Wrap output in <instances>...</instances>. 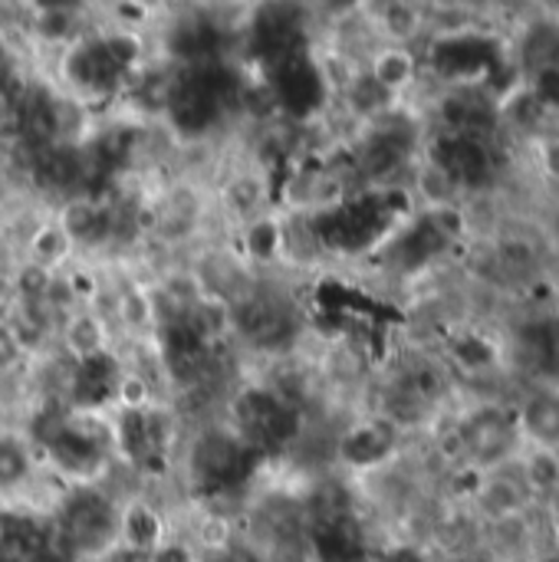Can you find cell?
Returning a JSON list of instances; mask_svg holds the SVG:
<instances>
[{
	"instance_id": "cell-5",
	"label": "cell",
	"mask_w": 559,
	"mask_h": 562,
	"mask_svg": "<svg viewBox=\"0 0 559 562\" xmlns=\"http://www.w3.org/2000/svg\"><path fill=\"white\" fill-rule=\"evenodd\" d=\"M517 431L527 435L537 448L557 451L559 448V392L540 389L534 392L517 412Z\"/></svg>"
},
{
	"instance_id": "cell-4",
	"label": "cell",
	"mask_w": 559,
	"mask_h": 562,
	"mask_svg": "<svg viewBox=\"0 0 559 562\" xmlns=\"http://www.w3.org/2000/svg\"><path fill=\"white\" fill-rule=\"evenodd\" d=\"M366 72L392 95H405L418 82V56L412 46H395V43H376L366 53Z\"/></svg>"
},
{
	"instance_id": "cell-1",
	"label": "cell",
	"mask_w": 559,
	"mask_h": 562,
	"mask_svg": "<svg viewBox=\"0 0 559 562\" xmlns=\"http://www.w3.org/2000/svg\"><path fill=\"white\" fill-rule=\"evenodd\" d=\"M448 438L458 458L465 461V468H488V471L507 464L521 445L517 418H511L504 408L494 405H481L461 415L458 425L448 431Z\"/></svg>"
},
{
	"instance_id": "cell-8",
	"label": "cell",
	"mask_w": 559,
	"mask_h": 562,
	"mask_svg": "<svg viewBox=\"0 0 559 562\" xmlns=\"http://www.w3.org/2000/svg\"><path fill=\"white\" fill-rule=\"evenodd\" d=\"M537 171L559 188V132L537 135Z\"/></svg>"
},
{
	"instance_id": "cell-6",
	"label": "cell",
	"mask_w": 559,
	"mask_h": 562,
	"mask_svg": "<svg viewBox=\"0 0 559 562\" xmlns=\"http://www.w3.org/2000/svg\"><path fill=\"white\" fill-rule=\"evenodd\" d=\"M559 63V23L557 20H544L537 26H530L521 40V69L527 76L550 69Z\"/></svg>"
},
{
	"instance_id": "cell-7",
	"label": "cell",
	"mask_w": 559,
	"mask_h": 562,
	"mask_svg": "<svg viewBox=\"0 0 559 562\" xmlns=\"http://www.w3.org/2000/svg\"><path fill=\"white\" fill-rule=\"evenodd\" d=\"M530 95L544 105L547 115H559V63L530 76Z\"/></svg>"
},
{
	"instance_id": "cell-3",
	"label": "cell",
	"mask_w": 559,
	"mask_h": 562,
	"mask_svg": "<svg viewBox=\"0 0 559 562\" xmlns=\"http://www.w3.org/2000/svg\"><path fill=\"white\" fill-rule=\"evenodd\" d=\"M514 362L540 382H559V313L537 316L517 329Z\"/></svg>"
},
{
	"instance_id": "cell-2",
	"label": "cell",
	"mask_w": 559,
	"mask_h": 562,
	"mask_svg": "<svg viewBox=\"0 0 559 562\" xmlns=\"http://www.w3.org/2000/svg\"><path fill=\"white\" fill-rule=\"evenodd\" d=\"M428 161H435L455 188L465 194H481L494 184L497 178V151L491 138H474V135H438L432 148L425 151Z\"/></svg>"
}]
</instances>
